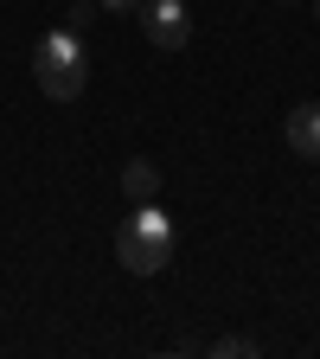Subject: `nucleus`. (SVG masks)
Instances as JSON below:
<instances>
[{
    "label": "nucleus",
    "mask_w": 320,
    "mask_h": 359,
    "mask_svg": "<svg viewBox=\"0 0 320 359\" xmlns=\"http://www.w3.org/2000/svg\"><path fill=\"white\" fill-rule=\"evenodd\" d=\"M288 148H295L301 161H320V103L288 109Z\"/></svg>",
    "instance_id": "20e7f679"
},
{
    "label": "nucleus",
    "mask_w": 320,
    "mask_h": 359,
    "mask_svg": "<svg viewBox=\"0 0 320 359\" xmlns=\"http://www.w3.org/2000/svg\"><path fill=\"white\" fill-rule=\"evenodd\" d=\"M122 187H128V199H154L160 193V167L154 161H128L122 167Z\"/></svg>",
    "instance_id": "39448f33"
},
{
    "label": "nucleus",
    "mask_w": 320,
    "mask_h": 359,
    "mask_svg": "<svg viewBox=\"0 0 320 359\" xmlns=\"http://www.w3.org/2000/svg\"><path fill=\"white\" fill-rule=\"evenodd\" d=\"M205 353H218V359H250V353H263V346L237 334V340H218V346H205Z\"/></svg>",
    "instance_id": "0eeeda50"
},
{
    "label": "nucleus",
    "mask_w": 320,
    "mask_h": 359,
    "mask_svg": "<svg viewBox=\"0 0 320 359\" xmlns=\"http://www.w3.org/2000/svg\"><path fill=\"white\" fill-rule=\"evenodd\" d=\"M97 13H103L97 0H64V26H71V32H83L90 20H97Z\"/></svg>",
    "instance_id": "423d86ee"
},
{
    "label": "nucleus",
    "mask_w": 320,
    "mask_h": 359,
    "mask_svg": "<svg viewBox=\"0 0 320 359\" xmlns=\"http://www.w3.org/2000/svg\"><path fill=\"white\" fill-rule=\"evenodd\" d=\"M32 77H39V90H45L52 103L83 97V83H90V65H83V32L52 26V32L32 45Z\"/></svg>",
    "instance_id": "f03ea898"
},
{
    "label": "nucleus",
    "mask_w": 320,
    "mask_h": 359,
    "mask_svg": "<svg viewBox=\"0 0 320 359\" xmlns=\"http://www.w3.org/2000/svg\"><path fill=\"white\" fill-rule=\"evenodd\" d=\"M141 32L154 39V52H186V39H193V13H186V0H141Z\"/></svg>",
    "instance_id": "7ed1b4c3"
},
{
    "label": "nucleus",
    "mask_w": 320,
    "mask_h": 359,
    "mask_svg": "<svg viewBox=\"0 0 320 359\" xmlns=\"http://www.w3.org/2000/svg\"><path fill=\"white\" fill-rule=\"evenodd\" d=\"M116 257H122V269H134V276H160V269L173 263V218L154 199H134L128 224L116 231Z\"/></svg>",
    "instance_id": "f257e3e1"
},
{
    "label": "nucleus",
    "mask_w": 320,
    "mask_h": 359,
    "mask_svg": "<svg viewBox=\"0 0 320 359\" xmlns=\"http://www.w3.org/2000/svg\"><path fill=\"white\" fill-rule=\"evenodd\" d=\"M314 13H320V0H314Z\"/></svg>",
    "instance_id": "1a4fd4ad"
},
{
    "label": "nucleus",
    "mask_w": 320,
    "mask_h": 359,
    "mask_svg": "<svg viewBox=\"0 0 320 359\" xmlns=\"http://www.w3.org/2000/svg\"><path fill=\"white\" fill-rule=\"evenodd\" d=\"M97 7H103V13H134L141 0H97Z\"/></svg>",
    "instance_id": "6e6552de"
}]
</instances>
